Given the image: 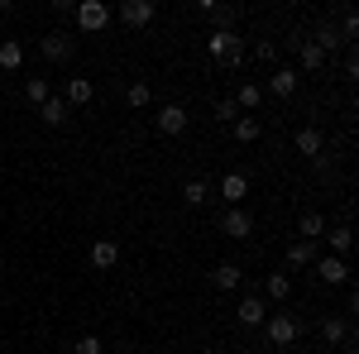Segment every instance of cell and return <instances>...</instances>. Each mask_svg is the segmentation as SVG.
Returning a JSON list of instances; mask_svg holds the SVG:
<instances>
[{
    "mask_svg": "<svg viewBox=\"0 0 359 354\" xmlns=\"http://www.w3.org/2000/svg\"><path fill=\"white\" fill-rule=\"evenodd\" d=\"M206 53H211V62H221V67H240L249 48H245L240 34H221V29H211V34H206Z\"/></svg>",
    "mask_w": 359,
    "mask_h": 354,
    "instance_id": "1",
    "label": "cell"
},
{
    "mask_svg": "<svg viewBox=\"0 0 359 354\" xmlns=\"http://www.w3.org/2000/svg\"><path fill=\"white\" fill-rule=\"evenodd\" d=\"M264 330H269V345H273V350H292V345L302 340V321H297L292 311H269Z\"/></svg>",
    "mask_w": 359,
    "mask_h": 354,
    "instance_id": "2",
    "label": "cell"
},
{
    "mask_svg": "<svg viewBox=\"0 0 359 354\" xmlns=\"http://www.w3.org/2000/svg\"><path fill=\"white\" fill-rule=\"evenodd\" d=\"M111 20H115V10L106 0H82V5H77V29H82V34H106Z\"/></svg>",
    "mask_w": 359,
    "mask_h": 354,
    "instance_id": "3",
    "label": "cell"
},
{
    "mask_svg": "<svg viewBox=\"0 0 359 354\" xmlns=\"http://www.w3.org/2000/svg\"><path fill=\"white\" fill-rule=\"evenodd\" d=\"M39 53L48 57V62H67V57L77 53V43H72V34L53 29V34H43V39H39Z\"/></svg>",
    "mask_w": 359,
    "mask_h": 354,
    "instance_id": "4",
    "label": "cell"
},
{
    "mask_svg": "<svg viewBox=\"0 0 359 354\" xmlns=\"http://www.w3.org/2000/svg\"><path fill=\"white\" fill-rule=\"evenodd\" d=\"M316 278H321L326 287H345V282H350V264L335 259V254H316Z\"/></svg>",
    "mask_w": 359,
    "mask_h": 354,
    "instance_id": "5",
    "label": "cell"
},
{
    "mask_svg": "<svg viewBox=\"0 0 359 354\" xmlns=\"http://www.w3.org/2000/svg\"><path fill=\"white\" fill-rule=\"evenodd\" d=\"M235 321H240V326H264V321H269V301L264 297H240V306H235Z\"/></svg>",
    "mask_w": 359,
    "mask_h": 354,
    "instance_id": "6",
    "label": "cell"
},
{
    "mask_svg": "<svg viewBox=\"0 0 359 354\" xmlns=\"http://www.w3.org/2000/svg\"><path fill=\"white\" fill-rule=\"evenodd\" d=\"M221 230L230 235V240H245L249 230H254V216H249L245 206H230V211L221 216Z\"/></svg>",
    "mask_w": 359,
    "mask_h": 354,
    "instance_id": "7",
    "label": "cell"
},
{
    "mask_svg": "<svg viewBox=\"0 0 359 354\" xmlns=\"http://www.w3.org/2000/svg\"><path fill=\"white\" fill-rule=\"evenodd\" d=\"M115 15H120V20H125L130 29H144L149 20H154V0H125Z\"/></svg>",
    "mask_w": 359,
    "mask_h": 354,
    "instance_id": "8",
    "label": "cell"
},
{
    "mask_svg": "<svg viewBox=\"0 0 359 354\" xmlns=\"http://www.w3.org/2000/svg\"><path fill=\"white\" fill-rule=\"evenodd\" d=\"M201 15L211 20V29H221V34H235V5H216V0H201Z\"/></svg>",
    "mask_w": 359,
    "mask_h": 354,
    "instance_id": "9",
    "label": "cell"
},
{
    "mask_svg": "<svg viewBox=\"0 0 359 354\" xmlns=\"http://www.w3.org/2000/svg\"><path fill=\"white\" fill-rule=\"evenodd\" d=\"M240 282H245V268H240V264H216V268H211V287H216V292H235Z\"/></svg>",
    "mask_w": 359,
    "mask_h": 354,
    "instance_id": "10",
    "label": "cell"
},
{
    "mask_svg": "<svg viewBox=\"0 0 359 354\" xmlns=\"http://www.w3.org/2000/svg\"><path fill=\"white\" fill-rule=\"evenodd\" d=\"M216 191H221L230 206H245V196H249V177H245V172H225Z\"/></svg>",
    "mask_w": 359,
    "mask_h": 354,
    "instance_id": "11",
    "label": "cell"
},
{
    "mask_svg": "<svg viewBox=\"0 0 359 354\" xmlns=\"http://www.w3.org/2000/svg\"><path fill=\"white\" fill-rule=\"evenodd\" d=\"M154 125H158V135H182L187 130V110L182 106H163L154 115Z\"/></svg>",
    "mask_w": 359,
    "mask_h": 354,
    "instance_id": "12",
    "label": "cell"
},
{
    "mask_svg": "<svg viewBox=\"0 0 359 354\" xmlns=\"http://www.w3.org/2000/svg\"><path fill=\"white\" fill-rule=\"evenodd\" d=\"M321 235H326V216H321V211H302V216H297V240H311V245H316Z\"/></svg>",
    "mask_w": 359,
    "mask_h": 354,
    "instance_id": "13",
    "label": "cell"
},
{
    "mask_svg": "<svg viewBox=\"0 0 359 354\" xmlns=\"http://www.w3.org/2000/svg\"><path fill=\"white\" fill-rule=\"evenodd\" d=\"M321 340H326V345H350V340H355V335H350V321L326 316V321H321Z\"/></svg>",
    "mask_w": 359,
    "mask_h": 354,
    "instance_id": "14",
    "label": "cell"
},
{
    "mask_svg": "<svg viewBox=\"0 0 359 354\" xmlns=\"http://www.w3.org/2000/svg\"><path fill=\"white\" fill-rule=\"evenodd\" d=\"M230 101L240 106V115H245V110H249V115H259V101H264V86H259V82H245L240 91H235V96H230Z\"/></svg>",
    "mask_w": 359,
    "mask_h": 354,
    "instance_id": "15",
    "label": "cell"
},
{
    "mask_svg": "<svg viewBox=\"0 0 359 354\" xmlns=\"http://www.w3.org/2000/svg\"><path fill=\"white\" fill-rule=\"evenodd\" d=\"M297 82H302V77H297V72H292V67H278L273 77H269V91H273V96H283V101H287V96H292V91H297Z\"/></svg>",
    "mask_w": 359,
    "mask_h": 354,
    "instance_id": "16",
    "label": "cell"
},
{
    "mask_svg": "<svg viewBox=\"0 0 359 354\" xmlns=\"http://www.w3.org/2000/svg\"><path fill=\"white\" fill-rule=\"evenodd\" d=\"M292 144H297V154H302V158H321V149H326L321 130H297V139H292Z\"/></svg>",
    "mask_w": 359,
    "mask_h": 354,
    "instance_id": "17",
    "label": "cell"
},
{
    "mask_svg": "<svg viewBox=\"0 0 359 354\" xmlns=\"http://www.w3.org/2000/svg\"><path fill=\"white\" fill-rule=\"evenodd\" d=\"M91 264H96V268H115V264H120V245H115V240H96V245H91Z\"/></svg>",
    "mask_w": 359,
    "mask_h": 354,
    "instance_id": "18",
    "label": "cell"
},
{
    "mask_svg": "<svg viewBox=\"0 0 359 354\" xmlns=\"http://www.w3.org/2000/svg\"><path fill=\"white\" fill-rule=\"evenodd\" d=\"M306 264H316V245L311 240H292L287 245V268H306Z\"/></svg>",
    "mask_w": 359,
    "mask_h": 354,
    "instance_id": "19",
    "label": "cell"
},
{
    "mask_svg": "<svg viewBox=\"0 0 359 354\" xmlns=\"http://www.w3.org/2000/svg\"><path fill=\"white\" fill-rule=\"evenodd\" d=\"M0 67H5V72H20V67H25V43H20V39H5V43H0Z\"/></svg>",
    "mask_w": 359,
    "mask_h": 354,
    "instance_id": "20",
    "label": "cell"
},
{
    "mask_svg": "<svg viewBox=\"0 0 359 354\" xmlns=\"http://www.w3.org/2000/svg\"><path fill=\"white\" fill-rule=\"evenodd\" d=\"M39 120H43V125H67V106H62V96H48V101H43V106H39Z\"/></svg>",
    "mask_w": 359,
    "mask_h": 354,
    "instance_id": "21",
    "label": "cell"
},
{
    "mask_svg": "<svg viewBox=\"0 0 359 354\" xmlns=\"http://www.w3.org/2000/svg\"><path fill=\"white\" fill-rule=\"evenodd\" d=\"M211 182H206V177H192V182H187V187H182V201H187V206H206V201H211Z\"/></svg>",
    "mask_w": 359,
    "mask_h": 354,
    "instance_id": "22",
    "label": "cell"
},
{
    "mask_svg": "<svg viewBox=\"0 0 359 354\" xmlns=\"http://www.w3.org/2000/svg\"><path fill=\"white\" fill-rule=\"evenodd\" d=\"M96 96V86L86 82V77H67V106H86Z\"/></svg>",
    "mask_w": 359,
    "mask_h": 354,
    "instance_id": "23",
    "label": "cell"
},
{
    "mask_svg": "<svg viewBox=\"0 0 359 354\" xmlns=\"http://www.w3.org/2000/svg\"><path fill=\"white\" fill-rule=\"evenodd\" d=\"M230 130H235V139H240V144H254V139L264 135V125H259V115H240V120H235Z\"/></svg>",
    "mask_w": 359,
    "mask_h": 354,
    "instance_id": "24",
    "label": "cell"
},
{
    "mask_svg": "<svg viewBox=\"0 0 359 354\" xmlns=\"http://www.w3.org/2000/svg\"><path fill=\"white\" fill-rule=\"evenodd\" d=\"M297 57H302L306 72H321V67H326V53H321V48H316L311 39H302V43H297Z\"/></svg>",
    "mask_w": 359,
    "mask_h": 354,
    "instance_id": "25",
    "label": "cell"
},
{
    "mask_svg": "<svg viewBox=\"0 0 359 354\" xmlns=\"http://www.w3.org/2000/svg\"><path fill=\"white\" fill-rule=\"evenodd\" d=\"M326 240H331V254H335V259H345V254H350V245H355L350 225H335V230H326Z\"/></svg>",
    "mask_w": 359,
    "mask_h": 354,
    "instance_id": "26",
    "label": "cell"
},
{
    "mask_svg": "<svg viewBox=\"0 0 359 354\" xmlns=\"http://www.w3.org/2000/svg\"><path fill=\"white\" fill-rule=\"evenodd\" d=\"M48 96H53V91H48L43 77H25V101H29V106H43Z\"/></svg>",
    "mask_w": 359,
    "mask_h": 354,
    "instance_id": "27",
    "label": "cell"
},
{
    "mask_svg": "<svg viewBox=\"0 0 359 354\" xmlns=\"http://www.w3.org/2000/svg\"><path fill=\"white\" fill-rule=\"evenodd\" d=\"M292 297V278L287 273H269V301H287Z\"/></svg>",
    "mask_w": 359,
    "mask_h": 354,
    "instance_id": "28",
    "label": "cell"
},
{
    "mask_svg": "<svg viewBox=\"0 0 359 354\" xmlns=\"http://www.w3.org/2000/svg\"><path fill=\"white\" fill-rule=\"evenodd\" d=\"M355 39H359V15H355V10H345V15H340V43L355 48Z\"/></svg>",
    "mask_w": 359,
    "mask_h": 354,
    "instance_id": "29",
    "label": "cell"
},
{
    "mask_svg": "<svg viewBox=\"0 0 359 354\" xmlns=\"http://www.w3.org/2000/svg\"><path fill=\"white\" fill-rule=\"evenodd\" d=\"M125 101H130L135 110H144L149 101H154V91H149V82H130V86H125Z\"/></svg>",
    "mask_w": 359,
    "mask_h": 354,
    "instance_id": "30",
    "label": "cell"
},
{
    "mask_svg": "<svg viewBox=\"0 0 359 354\" xmlns=\"http://www.w3.org/2000/svg\"><path fill=\"white\" fill-rule=\"evenodd\" d=\"M311 43H316V48H321V53H331V48H340V34H335L331 25H321V34H316V39H311Z\"/></svg>",
    "mask_w": 359,
    "mask_h": 354,
    "instance_id": "31",
    "label": "cell"
},
{
    "mask_svg": "<svg viewBox=\"0 0 359 354\" xmlns=\"http://www.w3.org/2000/svg\"><path fill=\"white\" fill-rule=\"evenodd\" d=\"M216 120H221V125H235V120H240V106H235L230 96H225V101H216Z\"/></svg>",
    "mask_w": 359,
    "mask_h": 354,
    "instance_id": "32",
    "label": "cell"
},
{
    "mask_svg": "<svg viewBox=\"0 0 359 354\" xmlns=\"http://www.w3.org/2000/svg\"><path fill=\"white\" fill-rule=\"evenodd\" d=\"M106 345H101V335H82L77 345H72V354H101Z\"/></svg>",
    "mask_w": 359,
    "mask_h": 354,
    "instance_id": "33",
    "label": "cell"
},
{
    "mask_svg": "<svg viewBox=\"0 0 359 354\" xmlns=\"http://www.w3.org/2000/svg\"><path fill=\"white\" fill-rule=\"evenodd\" d=\"M254 57H259V62H273V57H278V43H269V39H264V43H254Z\"/></svg>",
    "mask_w": 359,
    "mask_h": 354,
    "instance_id": "34",
    "label": "cell"
},
{
    "mask_svg": "<svg viewBox=\"0 0 359 354\" xmlns=\"http://www.w3.org/2000/svg\"><path fill=\"white\" fill-rule=\"evenodd\" d=\"M345 77H359V57H355V48L345 53Z\"/></svg>",
    "mask_w": 359,
    "mask_h": 354,
    "instance_id": "35",
    "label": "cell"
},
{
    "mask_svg": "<svg viewBox=\"0 0 359 354\" xmlns=\"http://www.w3.org/2000/svg\"><path fill=\"white\" fill-rule=\"evenodd\" d=\"M115 354H135V350H115Z\"/></svg>",
    "mask_w": 359,
    "mask_h": 354,
    "instance_id": "36",
    "label": "cell"
},
{
    "mask_svg": "<svg viewBox=\"0 0 359 354\" xmlns=\"http://www.w3.org/2000/svg\"><path fill=\"white\" fill-rule=\"evenodd\" d=\"M216 354H235V350H216Z\"/></svg>",
    "mask_w": 359,
    "mask_h": 354,
    "instance_id": "37",
    "label": "cell"
},
{
    "mask_svg": "<svg viewBox=\"0 0 359 354\" xmlns=\"http://www.w3.org/2000/svg\"><path fill=\"white\" fill-rule=\"evenodd\" d=\"M0 268H5V254H0Z\"/></svg>",
    "mask_w": 359,
    "mask_h": 354,
    "instance_id": "38",
    "label": "cell"
}]
</instances>
